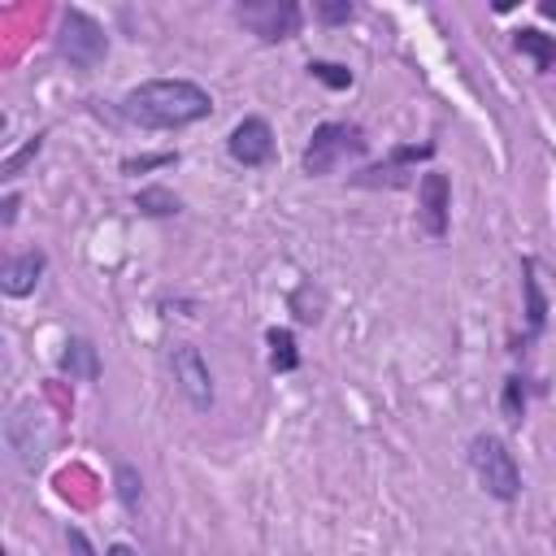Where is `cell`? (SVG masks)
<instances>
[{
    "instance_id": "obj_1",
    "label": "cell",
    "mask_w": 556,
    "mask_h": 556,
    "mask_svg": "<svg viewBox=\"0 0 556 556\" xmlns=\"http://www.w3.org/2000/svg\"><path fill=\"white\" fill-rule=\"evenodd\" d=\"M213 113V96L191 78H152L122 96V117L143 130H182Z\"/></svg>"
},
{
    "instance_id": "obj_2",
    "label": "cell",
    "mask_w": 556,
    "mask_h": 556,
    "mask_svg": "<svg viewBox=\"0 0 556 556\" xmlns=\"http://www.w3.org/2000/svg\"><path fill=\"white\" fill-rule=\"evenodd\" d=\"M365 148H369V139L356 122H321V126H313L300 161H304V174L321 178V174H334L343 161L365 156Z\"/></svg>"
},
{
    "instance_id": "obj_3",
    "label": "cell",
    "mask_w": 556,
    "mask_h": 556,
    "mask_svg": "<svg viewBox=\"0 0 556 556\" xmlns=\"http://www.w3.org/2000/svg\"><path fill=\"white\" fill-rule=\"evenodd\" d=\"M469 465H473V473H478V482H482V491L491 500L513 504L521 495V469H517V460H513V452H508V443L500 434H486V430L473 434Z\"/></svg>"
},
{
    "instance_id": "obj_4",
    "label": "cell",
    "mask_w": 556,
    "mask_h": 556,
    "mask_svg": "<svg viewBox=\"0 0 556 556\" xmlns=\"http://www.w3.org/2000/svg\"><path fill=\"white\" fill-rule=\"evenodd\" d=\"M56 52L78 70H96L109 56V35L91 13L61 9V17H56Z\"/></svg>"
},
{
    "instance_id": "obj_5",
    "label": "cell",
    "mask_w": 556,
    "mask_h": 556,
    "mask_svg": "<svg viewBox=\"0 0 556 556\" xmlns=\"http://www.w3.org/2000/svg\"><path fill=\"white\" fill-rule=\"evenodd\" d=\"M239 22L261 35L265 43H278V39H291L300 30V4L295 0H248L235 9Z\"/></svg>"
},
{
    "instance_id": "obj_6",
    "label": "cell",
    "mask_w": 556,
    "mask_h": 556,
    "mask_svg": "<svg viewBox=\"0 0 556 556\" xmlns=\"http://www.w3.org/2000/svg\"><path fill=\"white\" fill-rule=\"evenodd\" d=\"M169 365H174V382H178V391L187 395V404H191L195 413H208V408H213V374H208V361L200 356V348L178 343V348L169 352Z\"/></svg>"
},
{
    "instance_id": "obj_7",
    "label": "cell",
    "mask_w": 556,
    "mask_h": 556,
    "mask_svg": "<svg viewBox=\"0 0 556 556\" xmlns=\"http://www.w3.org/2000/svg\"><path fill=\"white\" fill-rule=\"evenodd\" d=\"M417 217L430 239H447V222H452V178L447 174L426 169L417 178Z\"/></svg>"
},
{
    "instance_id": "obj_8",
    "label": "cell",
    "mask_w": 556,
    "mask_h": 556,
    "mask_svg": "<svg viewBox=\"0 0 556 556\" xmlns=\"http://www.w3.org/2000/svg\"><path fill=\"white\" fill-rule=\"evenodd\" d=\"M226 152H230V161L243 165V169L269 165V161H274V130H269V122H265V117H243V122L230 130Z\"/></svg>"
},
{
    "instance_id": "obj_9",
    "label": "cell",
    "mask_w": 556,
    "mask_h": 556,
    "mask_svg": "<svg viewBox=\"0 0 556 556\" xmlns=\"http://www.w3.org/2000/svg\"><path fill=\"white\" fill-rule=\"evenodd\" d=\"M35 404L30 400H22V404H13V413L4 417V443H9V452H13V460L22 465V469H35L39 465V447H43V439L35 434Z\"/></svg>"
},
{
    "instance_id": "obj_10",
    "label": "cell",
    "mask_w": 556,
    "mask_h": 556,
    "mask_svg": "<svg viewBox=\"0 0 556 556\" xmlns=\"http://www.w3.org/2000/svg\"><path fill=\"white\" fill-rule=\"evenodd\" d=\"M43 265H48V256H43L39 248L9 256V261H4V269H0V291H4L9 300L30 295V291H35V282H39V274H43Z\"/></svg>"
},
{
    "instance_id": "obj_11",
    "label": "cell",
    "mask_w": 556,
    "mask_h": 556,
    "mask_svg": "<svg viewBox=\"0 0 556 556\" xmlns=\"http://www.w3.org/2000/svg\"><path fill=\"white\" fill-rule=\"evenodd\" d=\"M61 374H70V378H78V382H96V378H100V352H96V343L83 339V334L65 339Z\"/></svg>"
},
{
    "instance_id": "obj_12",
    "label": "cell",
    "mask_w": 556,
    "mask_h": 556,
    "mask_svg": "<svg viewBox=\"0 0 556 556\" xmlns=\"http://www.w3.org/2000/svg\"><path fill=\"white\" fill-rule=\"evenodd\" d=\"M521 291H526V339H534L547 321V300H543V287L534 278V261H521Z\"/></svg>"
},
{
    "instance_id": "obj_13",
    "label": "cell",
    "mask_w": 556,
    "mask_h": 556,
    "mask_svg": "<svg viewBox=\"0 0 556 556\" xmlns=\"http://www.w3.org/2000/svg\"><path fill=\"white\" fill-rule=\"evenodd\" d=\"M513 43H517V52H526L539 70H552V65H556V39H552V35H543V30H534V26H521V30L513 35Z\"/></svg>"
},
{
    "instance_id": "obj_14",
    "label": "cell",
    "mask_w": 556,
    "mask_h": 556,
    "mask_svg": "<svg viewBox=\"0 0 556 556\" xmlns=\"http://www.w3.org/2000/svg\"><path fill=\"white\" fill-rule=\"evenodd\" d=\"M265 343H269V369L274 374H291L295 365H300V352H295V334L291 330H269L265 334Z\"/></svg>"
},
{
    "instance_id": "obj_15",
    "label": "cell",
    "mask_w": 556,
    "mask_h": 556,
    "mask_svg": "<svg viewBox=\"0 0 556 556\" xmlns=\"http://www.w3.org/2000/svg\"><path fill=\"white\" fill-rule=\"evenodd\" d=\"M135 208L148 213V217H169V213L182 208V200L169 187H143V191H135Z\"/></svg>"
},
{
    "instance_id": "obj_16",
    "label": "cell",
    "mask_w": 556,
    "mask_h": 556,
    "mask_svg": "<svg viewBox=\"0 0 556 556\" xmlns=\"http://www.w3.org/2000/svg\"><path fill=\"white\" fill-rule=\"evenodd\" d=\"M39 148H43V135H30V139H26L17 152H9V156L0 161V178H4V182H13V178H17V174H22V169H26V165L39 156Z\"/></svg>"
},
{
    "instance_id": "obj_17",
    "label": "cell",
    "mask_w": 556,
    "mask_h": 556,
    "mask_svg": "<svg viewBox=\"0 0 556 556\" xmlns=\"http://www.w3.org/2000/svg\"><path fill=\"white\" fill-rule=\"evenodd\" d=\"M500 408H504L508 421H521V417H526V378H521V374H508V378H504Z\"/></svg>"
},
{
    "instance_id": "obj_18",
    "label": "cell",
    "mask_w": 556,
    "mask_h": 556,
    "mask_svg": "<svg viewBox=\"0 0 556 556\" xmlns=\"http://www.w3.org/2000/svg\"><path fill=\"white\" fill-rule=\"evenodd\" d=\"M117 500H122L126 508H139V500H143V478H139L135 465H117Z\"/></svg>"
},
{
    "instance_id": "obj_19",
    "label": "cell",
    "mask_w": 556,
    "mask_h": 556,
    "mask_svg": "<svg viewBox=\"0 0 556 556\" xmlns=\"http://www.w3.org/2000/svg\"><path fill=\"white\" fill-rule=\"evenodd\" d=\"M308 74H313V78H321V83H326V87H334V91L352 87V70H348V65H339V61H308Z\"/></svg>"
},
{
    "instance_id": "obj_20",
    "label": "cell",
    "mask_w": 556,
    "mask_h": 556,
    "mask_svg": "<svg viewBox=\"0 0 556 556\" xmlns=\"http://www.w3.org/2000/svg\"><path fill=\"white\" fill-rule=\"evenodd\" d=\"M313 13L334 26V22H348V17L356 13V4H352V0H321V4H313Z\"/></svg>"
},
{
    "instance_id": "obj_21",
    "label": "cell",
    "mask_w": 556,
    "mask_h": 556,
    "mask_svg": "<svg viewBox=\"0 0 556 556\" xmlns=\"http://www.w3.org/2000/svg\"><path fill=\"white\" fill-rule=\"evenodd\" d=\"M17 204H22V200H17V191H9V195L0 200V226H4V230L17 222Z\"/></svg>"
},
{
    "instance_id": "obj_22",
    "label": "cell",
    "mask_w": 556,
    "mask_h": 556,
    "mask_svg": "<svg viewBox=\"0 0 556 556\" xmlns=\"http://www.w3.org/2000/svg\"><path fill=\"white\" fill-rule=\"evenodd\" d=\"M65 539H70V547H74V556H96V552H91V543H87V534H83V530H70V534H65Z\"/></svg>"
},
{
    "instance_id": "obj_23",
    "label": "cell",
    "mask_w": 556,
    "mask_h": 556,
    "mask_svg": "<svg viewBox=\"0 0 556 556\" xmlns=\"http://www.w3.org/2000/svg\"><path fill=\"white\" fill-rule=\"evenodd\" d=\"M174 156L169 152H161V156H143V161H126V169H152V165H169Z\"/></svg>"
},
{
    "instance_id": "obj_24",
    "label": "cell",
    "mask_w": 556,
    "mask_h": 556,
    "mask_svg": "<svg viewBox=\"0 0 556 556\" xmlns=\"http://www.w3.org/2000/svg\"><path fill=\"white\" fill-rule=\"evenodd\" d=\"M104 556H139V552H135V547H126V543H113Z\"/></svg>"
},
{
    "instance_id": "obj_25",
    "label": "cell",
    "mask_w": 556,
    "mask_h": 556,
    "mask_svg": "<svg viewBox=\"0 0 556 556\" xmlns=\"http://www.w3.org/2000/svg\"><path fill=\"white\" fill-rule=\"evenodd\" d=\"M539 9H543V17H556V0H543Z\"/></svg>"
}]
</instances>
